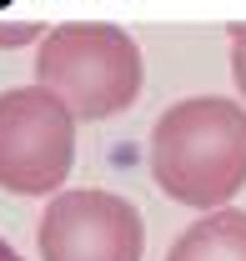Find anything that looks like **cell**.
I'll return each mask as SVG.
<instances>
[{
	"instance_id": "7",
	"label": "cell",
	"mask_w": 246,
	"mask_h": 261,
	"mask_svg": "<svg viewBox=\"0 0 246 261\" xmlns=\"http://www.w3.org/2000/svg\"><path fill=\"white\" fill-rule=\"evenodd\" d=\"M31 40H45L35 20H0V45H31Z\"/></svg>"
},
{
	"instance_id": "2",
	"label": "cell",
	"mask_w": 246,
	"mask_h": 261,
	"mask_svg": "<svg viewBox=\"0 0 246 261\" xmlns=\"http://www.w3.org/2000/svg\"><path fill=\"white\" fill-rule=\"evenodd\" d=\"M35 86H45L76 121H106L136 106L146 61L131 31L111 20H65L35 50Z\"/></svg>"
},
{
	"instance_id": "8",
	"label": "cell",
	"mask_w": 246,
	"mask_h": 261,
	"mask_svg": "<svg viewBox=\"0 0 246 261\" xmlns=\"http://www.w3.org/2000/svg\"><path fill=\"white\" fill-rule=\"evenodd\" d=\"M0 261H26V256H20V251H15V246H10V241L0 236Z\"/></svg>"
},
{
	"instance_id": "1",
	"label": "cell",
	"mask_w": 246,
	"mask_h": 261,
	"mask_svg": "<svg viewBox=\"0 0 246 261\" xmlns=\"http://www.w3.org/2000/svg\"><path fill=\"white\" fill-rule=\"evenodd\" d=\"M146 161L161 196L186 211H226L246 186V106L231 96H186L151 126Z\"/></svg>"
},
{
	"instance_id": "4",
	"label": "cell",
	"mask_w": 246,
	"mask_h": 261,
	"mask_svg": "<svg viewBox=\"0 0 246 261\" xmlns=\"http://www.w3.org/2000/svg\"><path fill=\"white\" fill-rule=\"evenodd\" d=\"M40 261H141L146 256V221L116 191L76 186L45 201L35 226Z\"/></svg>"
},
{
	"instance_id": "3",
	"label": "cell",
	"mask_w": 246,
	"mask_h": 261,
	"mask_svg": "<svg viewBox=\"0 0 246 261\" xmlns=\"http://www.w3.org/2000/svg\"><path fill=\"white\" fill-rule=\"evenodd\" d=\"M76 161V116L45 86L0 91V191L61 196Z\"/></svg>"
},
{
	"instance_id": "6",
	"label": "cell",
	"mask_w": 246,
	"mask_h": 261,
	"mask_svg": "<svg viewBox=\"0 0 246 261\" xmlns=\"http://www.w3.org/2000/svg\"><path fill=\"white\" fill-rule=\"evenodd\" d=\"M226 35H231V81H236L241 106H246V20H236Z\"/></svg>"
},
{
	"instance_id": "5",
	"label": "cell",
	"mask_w": 246,
	"mask_h": 261,
	"mask_svg": "<svg viewBox=\"0 0 246 261\" xmlns=\"http://www.w3.org/2000/svg\"><path fill=\"white\" fill-rule=\"evenodd\" d=\"M166 261H246V211H206L171 241Z\"/></svg>"
}]
</instances>
